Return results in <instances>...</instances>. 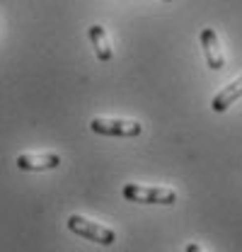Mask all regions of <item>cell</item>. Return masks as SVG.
<instances>
[{
	"mask_svg": "<svg viewBox=\"0 0 242 252\" xmlns=\"http://www.w3.org/2000/svg\"><path fill=\"white\" fill-rule=\"evenodd\" d=\"M65 223H68V230H70V233H75V235H80V238H85V240H90V243L104 245V248H109V245L117 243V233H114L112 228H107V225H102V223H94V220L85 219V216L73 214V216H68Z\"/></svg>",
	"mask_w": 242,
	"mask_h": 252,
	"instance_id": "1",
	"label": "cell"
},
{
	"mask_svg": "<svg viewBox=\"0 0 242 252\" xmlns=\"http://www.w3.org/2000/svg\"><path fill=\"white\" fill-rule=\"evenodd\" d=\"M123 199L131 204H160L170 206L177 201V191L170 187H146V185H123Z\"/></svg>",
	"mask_w": 242,
	"mask_h": 252,
	"instance_id": "2",
	"label": "cell"
},
{
	"mask_svg": "<svg viewBox=\"0 0 242 252\" xmlns=\"http://www.w3.org/2000/svg\"><path fill=\"white\" fill-rule=\"evenodd\" d=\"M90 131L99 136H119V138H133L143 133V124L136 119H112V117H94L90 119Z\"/></svg>",
	"mask_w": 242,
	"mask_h": 252,
	"instance_id": "3",
	"label": "cell"
},
{
	"mask_svg": "<svg viewBox=\"0 0 242 252\" xmlns=\"http://www.w3.org/2000/svg\"><path fill=\"white\" fill-rule=\"evenodd\" d=\"M15 165L22 172H44V170H54L60 165L59 153H22L17 156Z\"/></svg>",
	"mask_w": 242,
	"mask_h": 252,
	"instance_id": "4",
	"label": "cell"
},
{
	"mask_svg": "<svg viewBox=\"0 0 242 252\" xmlns=\"http://www.w3.org/2000/svg\"><path fill=\"white\" fill-rule=\"evenodd\" d=\"M199 39H201V49H204V56H206L209 68H211V70H220V68H225V54H223V49H220V41H218L215 30L204 27L201 34H199Z\"/></svg>",
	"mask_w": 242,
	"mask_h": 252,
	"instance_id": "5",
	"label": "cell"
},
{
	"mask_svg": "<svg viewBox=\"0 0 242 252\" xmlns=\"http://www.w3.org/2000/svg\"><path fill=\"white\" fill-rule=\"evenodd\" d=\"M240 97H242V75H240V78H235L233 83H228V85H225L220 93L213 97L211 109L220 114V112H225L228 107H233V104H235Z\"/></svg>",
	"mask_w": 242,
	"mask_h": 252,
	"instance_id": "6",
	"label": "cell"
},
{
	"mask_svg": "<svg viewBox=\"0 0 242 252\" xmlns=\"http://www.w3.org/2000/svg\"><path fill=\"white\" fill-rule=\"evenodd\" d=\"M88 36L92 41V49H94V56L99 59L102 63L112 61L114 51H112V44H109V36H107V30L102 25H92L88 30Z\"/></svg>",
	"mask_w": 242,
	"mask_h": 252,
	"instance_id": "7",
	"label": "cell"
},
{
	"mask_svg": "<svg viewBox=\"0 0 242 252\" xmlns=\"http://www.w3.org/2000/svg\"><path fill=\"white\" fill-rule=\"evenodd\" d=\"M184 252H204V250H201V245H196V243H189V245L184 248Z\"/></svg>",
	"mask_w": 242,
	"mask_h": 252,
	"instance_id": "8",
	"label": "cell"
},
{
	"mask_svg": "<svg viewBox=\"0 0 242 252\" xmlns=\"http://www.w3.org/2000/svg\"><path fill=\"white\" fill-rule=\"evenodd\" d=\"M165 2H172V0H165Z\"/></svg>",
	"mask_w": 242,
	"mask_h": 252,
	"instance_id": "9",
	"label": "cell"
}]
</instances>
